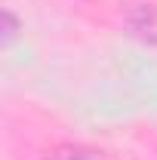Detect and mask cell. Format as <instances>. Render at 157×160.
<instances>
[{"label":"cell","mask_w":157,"mask_h":160,"mask_svg":"<svg viewBox=\"0 0 157 160\" xmlns=\"http://www.w3.org/2000/svg\"><path fill=\"white\" fill-rule=\"evenodd\" d=\"M123 25L126 31L136 40L148 43V46H157V3H136L126 9L123 16Z\"/></svg>","instance_id":"6da1fadb"},{"label":"cell","mask_w":157,"mask_h":160,"mask_svg":"<svg viewBox=\"0 0 157 160\" xmlns=\"http://www.w3.org/2000/svg\"><path fill=\"white\" fill-rule=\"evenodd\" d=\"M43 160H117L111 151L96 148V145H80V142H62L46 151Z\"/></svg>","instance_id":"7a4b0ae2"},{"label":"cell","mask_w":157,"mask_h":160,"mask_svg":"<svg viewBox=\"0 0 157 160\" xmlns=\"http://www.w3.org/2000/svg\"><path fill=\"white\" fill-rule=\"evenodd\" d=\"M16 28H19V22L13 16V9H3V40H6V43L16 37Z\"/></svg>","instance_id":"3957f363"}]
</instances>
